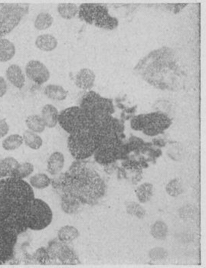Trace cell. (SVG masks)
Returning a JSON list of instances; mask_svg holds the SVG:
<instances>
[{"mask_svg": "<svg viewBox=\"0 0 206 268\" xmlns=\"http://www.w3.org/2000/svg\"><path fill=\"white\" fill-rule=\"evenodd\" d=\"M136 72L151 85L159 90L177 91L188 79L185 62L170 48L151 51L135 67Z\"/></svg>", "mask_w": 206, "mask_h": 268, "instance_id": "obj_1", "label": "cell"}, {"mask_svg": "<svg viewBox=\"0 0 206 268\" xmlns=\"http://www.w3.org/2000/svg\"><path fill=\"white\" fill-rule=\"evenodd\" d=\"M56 176L52 181L53 188L61 195L72 196L83 206L95 205L107 192L104 180L82 160L74 162L67 172Z\"/></svg>", "mask_w": 206, "mask_h": 268, "instance_id": "obj_2", "label": "cell"}, {"mask_svg": "<svg viewBox=\"0 0 206 268\" xmlns=\"http://www.w3.org/2000/svg\"><path fill=\"white\" fill-rule=\"evenodd\" d=\"M34 198L32 185L18 178L0 180V208L20 210Z\"/></svg>", "mask_w": 206, "mask_h": 268, "instance_id": "obj_3", "label": "cell"}, {"mask_svg": "<svg viewBox=\"0 0 206 268\" xmlns=\"http://www.w3.org/2000/svg\"><path fill=\"white\" fill-rule=\"evenodd\" d=\"M22 217L28 228L40 231L47 228L52 221L53 213L51 208L43 200L34 198L24 205Z\"/></svg>", "mask_w": 206, "mask_h": 268, "instance_id": "obj_4", "label": "cell"}, {"mask_svg": "<svg viewBox=\"0 0 206 268\" xmlns=\"http://www.w3.org/2000/svg\"><path fill=\"white\" fill-rule=\"evenodd\" d=\"M102 139L90 130L81 131L69 135L68 147L74 159L85 160L94 154Z\"/></svg>", "mask_w": 206, "mask_h": 268, "instance_id": "obj_5", "label": "cell"}, {"mask_svg": "<svg viewBox=\"0 0 206 268\" xmlns=\"http://www.w3.org/2000/svg\"><path fill=\"white\" fill-rule=\"evenodd\" d=\"M123 138L124 135H110L102 138L94 152L95 161L104 166L117 160H127L128 154L125 151Z\"/></svg>", "mask_w": 206, "mask_h": 268, "instance_id": "obj_6", "label": "cell"}, {"mask_svg": "<svg viewBox=\"0 0 206 268\" xmlns=\"http://www.w3.org/2000/svg\"><path fill=\"white\" fill-rule=\"evenodd\" d=\"M78 18L101 29L114 30L119 25L118 18L109 14L106 6L99 4L84 3L78 9Z\"/></svg>", "mask_w": 206, "mask_h": 268, "instance_id": "obj_7", "label": "cell"}, {"mask_svg": "<svg viewBox=\"0 0 206 268\" xmlns=\"http://www.w3.org/2000/svg\"><path fill=\"white\" fill-rule=\"evenodd\" d=\"M172 123L168 115L154 112L134 116L130 122V127L134 131H142L147 136H155L164 132Z\"/></svg>", "mask_w": 206, "mask_h": 268, "instance_id": "obj_8", "label": "cell"}, {"mask_svg": "<svg viewBox=\"0 0 206 268\" xmlns=\"http://www.w3.org/2000/svg\"><path fill=\"white\" fill-rule=\"evenodd\" d=\"M58 123L68 134L90 130L91 117L79 106L69 107L58 114Z\"/></svg>", "mask_w": 206, "mask_h": 268, "instance_id": "obj_9", "label": "cell"}, {"mask_svg": "<svg viewBox=\"0 0 206 268\" xmlns=\"http://www.w3.org/2000/svg\"><path fill=\"white\" fill-rule=\"evenodd\" d=\"M29 11V4L0 3V38L11 33Z\"/></svg>", "mask_w": 206, "mask_h": 268, "instance_id": "obj_10", "label": "cell"}, {"mask_svg": "<svg viewBox=\"0 0 206 268\" xmlns=\"http://www.w3.org/2000/svg\"><path fill=\"white\" fill-rule=\"evenodd\" d=\"M80 107L89 116H99L114 113L112 100L103 98L95 91H89L82 97L80 100Z\"/></svg>", "mask_w": 206, "mask_h": 268, "instance_id": "obj_11", "label": "cell"}, {"mask_svg": "<svg viewBox=\"0 0 206 268\" xmlns=\"http://www.w3.org/2000/svg\"><path fill=\"white\" fill-rule=\"evenodd\" d=\"M22 209L0 208V229L17 235L26 232L28 228L22 217Z\"/></svg>", "mask_w": 206, "mask_h": 268, "instance_id": "obj_12", "label": "cell"}, {"mask_svg": "<svg viewBox=\"0 0 206 268\" xmlns=\"http://www.w3.org/2000/svg\"><path fill=\"white\" fill-rule=\"evenodd\" d=\"M50 259L52 261H59L62 265H77L80 264L78 256L74 251L66 243L59 239H54L49 243L47 248Z\"/></svg>", "mask_w": 206, "mask_h": 268, "instance_id": "obj_13", "label": "cell"}, {"mask_svg": "<svg viewBox=\"0 0 206 268\" xmlns=\"http://www.w3.org/2000/svg\"><path fill=\"white\" fill-rule=\"evenodd\" d=\"M17 237V234L0 229V265L7 262L14 255Z\"/></svg>", "mask_w": 206, "mask_h": 268, "instance_id": "obj_14", "label": "cell"}, {"mask_svg": "<svg viewBox=\"0 0 206 268\" xmlns=\"http://www.w3.org/2000/svg\"><path fill=\"white\" fill-rule=\"evenodd\" d=\"M26 73L29 79L38 84L47 82L50 78L49 69L39 61H30L26 66Z\"/></svg>", "mask_w": 206, "mask_h": 268, "instance_id": "obj_15", "label": "cell"}, {"mask_svg": "<svg viewBox=\"0 0 206 268\" xmlns=\"http://www.w3.org/2000/svg\"><path fill=\"white\" fill-rule=\"evenodd\" d=\"M95 74L90 69L83 68L77 74L75 84L78 88L88 90L94 86Z\"/></svg>", "mask_w": 206, "mask_h": 268, "instance_id": "obj_16", "label": "cell"}, {"mask_svg": "<svg viewBox=\"0 0 206 268\" xmlns=\"http://www.w3.org/2000/svg\"><path fill=\"white\" fill-rule=\"evenodd\" d=\"M6 77L15 87L22 89L25 85V76L22 69L17 65H12L6 70Z\"/></svg>", "mask_w": 206, "mask_h": 268, "instance_id": "obj_17", "label": "cell"}, {"mask_svg": "<svg viewBox=\"0 0 206 268\" xmlns=\"http://www.w3.org/2000/svg\"><path fill=\"white\" fill-rule=\"evenodd\" d=\"M64 165H65V156L62 152H53L48 160V172L52 176H56L62 172Z\"/></svg>", "mask_w": 206, "mask_h": 268, "instance_id": "obj_18", "label": "cell"}, {"mask_svg": "<svg viewBox=\"0 0 206 268\" xmlns=\"http://www.w3.org/2000/svg\"><path fill=\"white\" fill-rule=\"evenodd\" d=\"M61 206L63 212L69 215L75 214L84 208L78 200L68 194L61 195Z\"/></svg>", "mask_w": 206, "mask_h": 268, "instance_id": "obj_19", "label": "cell"}, {"mask_svg": "<svg viewBox=\"0 0 206 268\" xmlns=\"http://www.w3.org/2000/svg\"><path fill=\"white\" fill-rule=\"evenodd\" d=\"M58 111L52 104H46L42 110V118L45 127L53 128L58 123Z\"/></svg>", "mask_w": 206, "mask_h": 268, "instance_id": "obj_20", "label": "cell"}, {"mask_svg": "<svg viewBox=\"0 0 206 268\" xmlns=\"http://www.w3.org/2000/svg\"><path fill=\"white\" fill-rule=\"evenodd\" d=\"M35 46L42 51H51L56 49L58 41L52 34H41L35 40Z\"/></svg>", "mask_w": 206, "mask_h": 268, "instance_id": "obj_21", "label": "cell"}, {"mask_svg": "<svg viewBox=\"0 0 206 268\" xmlns=\"http://www.w3.org/2000/svg\"><path fill=\"white\" fill-rule=\"evenodd\" d=\"M16 54L14 44L6 38H0V62L11 60Z\"/></svg>", "mask_w": 206, "mask_h": 268, "instance_id": "obj_22", "label": "cell"}, {"mask_svg": "<svg viewBox=\"0 0 206 268\" xmlns=\"http://www.w3.org/2000/svg\"><path fill=\"white\" fill-rule=\"evenodd\" d=\"M44 94L49 99L58 101L65 100L68 96V91H65L62 86L56 84H49L46 86L44 90Z\"/></svg>", "mask_w": 206, "mask_h": 268, "instance_id": "obj_23", "label": "cell"}, {"mask_svg": "<svg viewBox=\"0 0 206 268\" xmlns=\"http://www.w3.org/2000/svg\"><path fill=\"white\" fill-rule=\"evenodd\" d=\"M80 233L76 228L71 225H65L58 231V238L62 242L69 244L79 237Z\"/></svg>", "mask_w": 206, "mask_h": 268, "instance_id": "obj_24", "label": "cell"}, {"mask_svg": "<svg viewBox=\"0 0 206 268\" xmlns=\"http://www.w3.org/2000/svg\"><path fill=\"white\" fill-rule=\"evenodd\" d=\"M154 186L151 183H145L135 190L138 200L141 203L150 201L154 196Z\"/></svg>", "mask_w": 206, "mask_h": 268, "instance_id": "obj_25", "label": "cell"}, {"mask_svg": "<svg viewBox=\"0 0 206 268\" xmlns=\"http://www.w3.org/2000/svg\"><path fill=\"white\" fill-rule=\"evenodd\" d=\"M145 145H146V143L142 139L132 136L129 139L127 143H124L125 151L128 155L130 152H134L136 156H139L144 148Z\"/></svg>", "mask_w": 206, "mask_h": 268, "instance_id": "obj_26", "label": "cell"}, {"mask_svg": "<svg viewBox=\"0 0 206 268\" xmlns=\"http://www.w3.org/2000/svg\"><path fill=\"white\" fill-rule=\"evenodd\" d=\"M22 138H23L25 144L28 147L33 149V150H35V151L41 148L42 143H43L42 138L40 137L38 134L31 131H26L24 133Z\"/></svg>", "mask_w": 206, "mask_h": 268, "instance_id": "obj_27", "label": "cell"}, {"mask_svg": "<svg viewBox=\"0 0 206 268\" xmlns=\"http://www.w3.org/2000/svg\"><path fill=\"white\" fill-rule=\"evenodd\" d=\"M150 232H151L153 237L155 239L165 240L168 235V226L164 221H155L151 227Z\"/></svg>", "mask_w": 206, "mask_h": 268, "instance_id": "obj_28", "label": "cell"}, {"mask_svg": "<svg viewBox=\"0 0 206 268\" xmlns=\"http://www.w3.org/2000/svg\"><path fill=\"white\" fill-rule=\"evenodd\" d=\"M26 125L29 131L34 133H42L45 131V125L42 117L39 115H31L28 117L26 120Z\"/></svg>", "mask_w": 206, "mask_h": 268, "instance_id": "obj_29", "label": "cell"}, {"mask_svg": "<svg viewBox=\"0 0 206 268\" xmlns=\"http://www.w3.org/2000/svg\"><path fill=\"white\" fill-rule=\"evenodd\" d=\"M166 191H167V194L171 197H178L184 192L185 187L183 182L179 178L171 180L167 184Z\"/></svg>", "mask_w": 206, "mask_h": 268, "instance_id": "obj_30", "label": "cell"}, {"mask_svg": "<svg viewBox=\"0 0 206 268\" xmlns=\"http://www.w3.org/2000/svg\"><path fill=\"white\" fill-rule=\"evenodd\" d=\"M30 185L32 187L38 188V189H44L47 188L52 184V180L48 175L45 173H38L34 175L30 178Z\"/></svg>", "mask_w": 206, "mask_h": 268, "instance_id": "obj_31", "label": "cell"}, {"mask_svg": "<svg viewBox=\"0 0 206 268\" xmlns=\"http://www.w3.org/2000/svg\"><path fill=\"white\" fill-rule=\"evenodd\" d=\"M52 23L53 18L51 15L47 13H41L34 20V27L39 31H42L51 27Z\"/></svg>", "mask_w": 206, "mask_h": 268, "instance_id": "obj_32", "label": "cell"}, {"mask_svg": "<svg viewBox=\"0 0 206 268\" xmlns=\"http://www.w3.org/2000/svg\"><path fill=\"white\" fill-rule=\"evenodd\" d=\"M57 9L60 16L65 19H71L78 13V6L71 3L59 4Z\"/></svg>", "mask_w": 206, "mask_h": 268, "instance_id": "obj_33", "label": "cell"}, {"mask_svg": "<svg viewBox=\"0 0 206 268\" xmlns=\"http://www.w3.org/2000/svg\"><path fill=\"white\" fill-rule=\"evenodd\" d=\"M22 143H23L22 136H19L18 134H13V135L7 136L2 141V147L6 151H15V150L19 148Z\"/></svg>", "mask_w": 206, "mask_h": 268, "instance_id": "obj_34", "label": "cell"}, {"mask_svg": "<svg viewBox=\"0 0 206 268\" xmlns=\"http://www.w3.org/2000/svg\"><path fill=\"white\" fill-rule=\"evenodd\" d=\"M183 148L180 143L177 142H171L167 150V154L172 160L175 161L180 160L183 156Z\"/></svg>", "mask_w": 206, "mask_h": 268, "instance_id": "obj_35", "label": "cell"}, {"mask_svg": "<svg viewBox=\"0 0 206 268\" xmlns=\"http://www.w3.org/2000/svg\"><path fill=\"white\" fill-rule=\"evenodd\" d=\"M33 171H34V167H33L32 163H20L13 177L18 178L20 180H23V179H26V178L29 177L30 175H32Z\"/></svg>", "mask_w": 206, "mask_h": 268, "instance_id": "obj_36", "label": "cell"}, {"mask_svg": "<svg viewBox=\"0 0 206 268\" xmlns=\"http://www.w3.org/2000/svg\"><path fill=\"white\" fill-rule=\"evenodd\" d=\"M127 212L130 216H136L139 219H143L146 216V211L141 205L138 203L131 201L127 205Z\"/></svg>", "mask_w": 206, "mask_h": 268, "instance_id": "obj_37", "label": "cell"}, {"mask_svg": "<svg viewBox=\"0 0 206 268\" xmlns=\"http://www.w3.org/2000/svg\"><path fill=\"white\" fill-rule=\"evenodd\" d=\"M33 257L40 265H47L51 263L48 249L43 247L38 248L33 255Z\"/></svg>", "mask_w": 206, "mask_h": 268, "instance_id": "obj_38", "label": "cell"}, {"mask_svg": "<svg viewBox=\"0 0 206 268\" xmlns=\"http://www.w3.org/2000/svg\"><path fill=\"white\" fill-rule=\"evenodd\" d=\"M149 257L153 261H159L166 259L168 256V252L163 248H153L149 252Z\"/></svg>", "mask_w": 206, "mask_h": 268, "instance_id": "obj_39", "label": "cell"}, {"mask_svg": "<svg viewBox=\"0 0 206 268\" xmlns=\"http://www.w3.org/2000/svg\"><path fill=\"white\" fill-rule=\"evenodd\" d=\"M4 161H5V163H6L9 176H10V177H13L15 173L17 172L19 163H18V161L13 157L6 158V159H4Z\"/></svg>", "mask_w": 206, "mask_h": 268, "instance_id": "obj_40", "label": "cell"}, {"mask_svg": "<svg viewBox=\"0 0 206 268\" xmlns=\"http://www.w3.org/2000/svg\"><path fill=\"white\" fill-rule=\"evenodd\" d=\"M123 168L125 169H128L131 172H136V171L141 170L142 167L139 164V161L135 160H125L122 163Z\"/></svg>", "mask_w": 206, "mask_h": 268, "instance_id": "obj_41", "label": "cell"}, {"mask_svg": "<svg viewBox=\"0 0 206 268\" xmlns=\"http://www.w3.org/2000/svg\"><path fill=\"white\" fill-rule=\"evenodd\" d=\"M180 216L183 219L187 220L190 218H192L194 214L193 208L191 206H184L179 210Z\"/></svg>", "mask_w": 206, "mask_h": 268, "instance_id": "obj_42", "label": "cell"}, {"mask_svg": "<svg viewBox=\"0 0 206 268\" xmlns=\"http://www.w3.org/2000/svg\"><path fill=\"white\" fill-rule=\"evenodd\" d=\"M9 131V127L5 119L0 120V139L7 135Z\"/></svg>", "mask_w": 206, "mask_h": 268, "instance_id": "obj_43", "label": "cell"}, {"mask_svg": "<svg viewBox=\"0 0 206 268\" xmlns=\"http://www.w3.org/2000/svg\"><path fill=\"white\" fill-rule=\"evenodd\" d=\"M7 84L2 77L0 76V98L3 97L7 91Z\"/></svg>", "mask_w": 206, "mask_h": 268, "instance_id": "obj_44", "label": "cell"}, {"mask_svg": "<svg viewBox=\"0 0 206 268\" xmlns=\"http://www.w3.org/2000/svg\"><path fill=\"white\" fill-rule=\"evenodd\" d=\"M9 176L6 163L4 160H0V178L6 177Z\"/></svg>", "mask_w": 206, "mask_h": 268, "instance_id": "obj_45", "label": "cell"}, {"mask_svg": "<svg viewBox=\"0 0 206 268\" xmlns=\"http://www.w3.org/2000/svg\"><path fill=\"white\" fill-rule=\"evenodd\" d=\"M116 168H118L117 167L116 164L115 163H110V164H107V165H104V171L106 173H107L108 175H111L114 173V171L116 170Z\"/></svg>", "mask_w": 206, "mask_h": 268, "instance_id": "obj_46", "label": "cell"}, {"mask_svg": "<svg viewBox=\"0 0 206 268\" xmlns=\"http://www.w3.org/2000/svg\"><path fill=\"white\" fill-rule=\"evenodd\" d=\"M135 174L132 177V183L134 185L137 184L139 182L141 181L142 179H143V176H142L141 170L136 171Z\"/></svg>", "mask_w": 206, "mask_h": 268, "instance_id": "obj_47", "label": "cell"}, {"mask_svg": "<svg viewBox=\"0 0 206 268\" xmlns=\"http://www.w3.org/2000/svg\"><path fill=\"white\" fill-rule=\"evenodd\" d=\"M153 145L157 147H164L167 145V143L160 138H155L152 141Z\"/></svg>", "mask_w": 206, "mask_h": 268, "instance_id": "obj_48", "label": "cell"}, {"mask_svg": "<svg viewBox=\"0 0 206 268\" xmlns=\"http://www.w3.org/2000/svg\"><path fill=\"white\" fill-rule=\"evenodd\" d=\"M186 6H187L186 4H176V5H168V7H171V9H170L171 11H173L174 13H178L179 10H181Z\"/></svg>", "mask_w": 206, "mask_h": 268, "instance_id": "obj_49", "label": "cell"}]
</instances>
